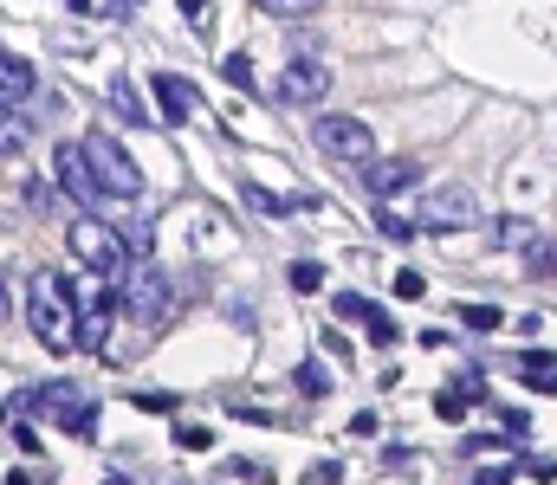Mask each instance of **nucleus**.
I'll return each mask as SVG.
<instances>
[{
  "mask_svg": "<svg viewBox=\"0 0 557 485\" xmlns=\"http://www.w3.org/2000/svg\"><path fill=\"white\" fill-rule=\"evenodd\" d=\"M26 324H33V337L46 343L52 356L72 350V324H78L72 279H59V272H33V285H26Z\"/></svg>",
  "mask_w": 557,
  "mask_h": 485,
  "instance_id": "nucleus-1",
  "label": "nucleus"
},
{
  "mask_svg": "<svg viewBox=\"0 0 557 485\" xmlns=\"http://www.w3.org/2000/svg\"><path fill=\"white\" fill-rule=\"evenodd\" d=\"M65 246H72V259L91 272V279H111L117 285L130 272V240L117 227H104L98 214H78L72 227H65Z\"/></svg>",
  "mask_w": 557,
  "mask_h": 485,
  "instance_id": "nucleus-2",
  "label": "nucleus"
},
{
  "mask_svg": "<svg viewBox=\"0 0 557 485\" xmlns=\"http://www.w3.org/2000/svg\"><path fill=\"white\" fill-rule=\"evenodd\" d=\"M85 169H91V182H98L104 201H137L143 194V169L124 156V143L117 136H104V130H85Z\"/></svg>",
  "mask_w": 557,
  "mask_h": 485,
  "instance_id": "nucleus-3",
  "label": "nucleus"
},
{
  "mask_svg": "<svg viewBox=\"0 0 557 485\" xmlns=\"http://www.w3.org/2000/svg\"><path fill=\"white\" fill-rule=\"evenodd\" d=\"M33 414L59 421V434H72V440H98V401H91L78 382H46V388H33Z\"/></svg>",
  "mask_w": 557,
  "mask_h": 485,
  "instance_id": "nucleus-4",
  "label": "nucleus"
},
{
  "mask_svg": "<svg viewBox=\"0 0 557 485\" xmlns=\"http://www.w3.org/2000/svg\"><path fill=\"white\" fill-rule=\"evenodd\" d=\"M169 298H175V285H169V272L162 266H130L124 279H117V311H130L137 324H162L169 317Z\"/></svg>",
  "mask_w": 557,
  "mask_h": 485,
  "instance_id": "nucleus-5",
  "label": "nucleus"
},
{
  "mask_svg": "<svg viewBox=\"0 0 557 485\" xmlns=\"http://www.w3.org/2000/svg\"><path fill=\"white\" fill-rule=\"evenodd\" d=\"M311 136H318V149L331 162H350V169L376 162V130L363 117H318V123H311Z\"/></svg>",
  "mask_w": 557,
  "mask_h": 485,
  "instance_id": "nucleus-6",
  "label": "nucleus"
},
{
  "mask_svg": "<svg viewBox=\"0 0 557 485\" xmlns=\"http://www.w3.org/2000/svg\"><path fill=\"white\" fill-rule=\"evenodd\" d=\"M415 227L441 233V240H447V233H467V227H480V201H473V188H428Z\"/></svg>",
  "mask_w": 557,
  "mask_h": 485,
  "instance_id": "nucleus-7",
  "label": "nucleus"
},
{
  "mask_svg": "<svg viewBox=\"0 0 557 485\" xmlns=\"http://www.w3.org/2000/svg\"><path fill=\"white\" fill-rule=\"evenodd\" d=\"M279 97L285 104H324L331 97V65L324 59H285V72H279Z\"/></svg>",
  "mask_w": 557,
  "mask_h": 485,
  "instance_id": "nucleus-8",
  "label": "nucleus"
},
{
  "mask_svg": "<svg viewBox=\"0 0 557 485\" xmlns=\"http://www.w3.org/2000/svg\"><path fill=\"white\" fill-rule=\"evenodd\" d=\"M331 311H337V317H350V324H363V330H370V343H376V350H389V343L402 337V330H396V317H389L383 304H370V298H363V291H337V298H331Z\"/></svg>",
  "mask_w": 557,
  "mask_h": 485,
  "instance_id": "nucleus-9",
  "label": "nucleus"
},
{
  "mask_svg": "<svg viewBox=\"0 0 557 485\" xmlns=\"http://www.w3.org/2000/svg\"><path fill=\"white\" fill-rule=\"evenodd\" d=\"M52 169H59V188L72 194V201L85 207V214H91V207L104 201V194H98V182H91V169H85V149H78V143H59V156H52Z\"/></svg>",
  "mask_w": 557,
  "mask_h": 485,
  "instance_id": "nucleus-10",
  "label": "nucleus"
},
{
  "mask_svg": "<svg viewBox=\"0 0 557 485\" xmlns=\"http://www.w3.org/2000/svg\"><path fill=\"white\" fill-rule=\"evenodd\" d=\"M415 162L409 156H376V162H363V188L376 194V201H389V194H402V188H415Z\"/></svg>",
  "mask_w": 557,
  "mask_h": 485,
  "instance_id": "nucleus-11",
  "label": "nucleus"
},
{
  "mask_svg": "<svg viewBox=\"0 0 557 485\" xmlns=\"http://www.w3.org/2000/svg\"><path fill=\"white\" fill-rule=\"evenodd\" d=\"M149 91H156V104H162V123H188V117L201 110L195 85H188V78H175V72H156V78H149Z\"/></svg>",
  "mask_w": 557,
  "mask_h": 485,
  "instance_id": "nucleus-12",
  "label": "nucleus"
},
{
  "mask_svg": "<svg viewBox=\"0 0 557 485\" xmlns=\"http://www.w3.org/2000/svg\"><path fill=\"white\" fill-rule=\"evenodd\" d=\"M33 65L26 59H13V52H0V110H20V104H33Z\"/></svg>",
  "mask_w": 557,
  "mask_h": 485,
  "instance_id": "nucleus-13",
  "label": "nucleus"
},
{
  "mask_svg": "<svg viewBox=\"0 0 557 485\" xmlns=\"http://www.w3.org/2000/svg\"><path fill=\"white\" fill-rule=\"evenodd\" d=\"M480 401H486V382H480V376H460L454 388H441V395H434V414H441V421H460V414L480 408Z\"/></svg>",
  "mask_w": 557,
  "mask_h": 485,
  "instance_id": "nucleus-14",
  "label": "nucleus"
},
{
  "mask_svg": "<svg viewBox=\"0 0 557 485\" xmlns=\"http://www.w3.org/2000/svg\"><path fill=\"white\" fill-rule=\"evenodd\" d=\"M525 376V388L532 395H557V356L551 350H519V363H512Z\"/></svg>",
  "mask_w": 557,
  "mask_h": 485,
  "instance_id": "nucleus-15",
  "label": "nucleus"
},
{
  "mask_svg": "<svg viewBox=\"0 0 557 485\" xmlns=\"http://www.w3.org/2000/svg\"><path fill=\"white\" fill-rule=\"evenodd\" d=\"M525 279H557V233H532V246H525Z\"/></svg>",
  "mask_w": 557,
  "mask_h": 485,
  "instance_id": "nucleus-16",
  "label": "nucleus"
},
{
  "mask_svg": "<svg viewBox=\"0 0 557 485\" xmlns=\"http://www.w3.org/2000/svg\"><path fill=\"white\" fill-rule=\"evenodd\" d=\"M292 388H298L305 401H324V395H331V369H324L318 356H305V363L292 369Z\"/></svg>",
  "mask_w": 557,
  "mask_h": 485,
  "instance_id": "nucleus-17",
  "label": "nucleus"
},
{
  "mask_svg": "<svg viewBox=\"0 0 557 485\" xmlns=\"http://www.w3.org/2000/svg\"><path fill=\"white\" fill-rule=\"evenodd\" d=\"M26 143H33V123L20 110H0V156H20Z\"/></svg>",
  "mask_w": 557,
  "mask_h": 485,
  "instance_id": "nucleus-18",
  "label": "nucleus"
},
{
  "mask_svg": "<svg viewBox=\"0 0 557 485\" xmlns=\"http://www.w3.org/2000/svg\"><path fill=\"white\" fill-rule=\"evenodd\" d=\"M111 110H117V117H130V123H149V110H143V97H137L130 78H111Z\"/></svg>",
  "mask_w": 557,
  "mask_h": 485,
  "instance_id": "nucleus-19",
  "label": "nucleus"
},
{
  "mask_svg": "<svg viewBox=\"0 0 557 485\" xmlns=\"http://www.w3.org/2000/svg\"><path fill=\"white\" fill-rule=\"evenodd\" d=\"M486 240H493V246H506V253H512V246H532V220H525V214H506L493 233H486Z\"/></svg>",
  "mask_w": 557,
  "mask_h": 485,
  "instance_id": "nucleus-20",
  "label": "nucleus"
},
{
  "mask_svg": "<svg viewBox=\"0 0 557 485\" xmlns=\"http://www.w3.org/2000/svg\"><path fill=\"white\" fill-rule=\"evenodd\" d=\"M285 279H292L298 298H311V291H324V266H318V259H292V266H285Z\"/></svg>",
  "mask_w": 557,
  "mask_h": 485,
  "instance_id": "nucleus-21",
  "label": "nucleus"
},
{
  "mask_svg": "<svg viewBox=\"0 0 557 485\" xmlns=\"http://www.w3.org/2000/svg\"><path fill=\"white\" fill-rule=\"evenodd\" d=\"M454 324H467V330H499V304H460Z\"/></svg>",
  "mask_w": 557,
  "mask_h": 485,
  "instance_id": "nucleus-22",
  "label": "nucleus"
},
{
  "mask_svg": "<svg viewBox=\"0 0 557 485\" xmlns=\"http://www.w3.org/2000/svg\"><path fill=\"white\" fill-rule=\"evenodd\" d=\"M221 78H227L234 91H253V59H247V52H227V59H221Z\"/></svg>",
  "mask_w": 557,
  "mask_h": 485,
  "instance_id": "nucleus-23",
  "label": "nucleus"
},
{
  "mask_svg": "<svg viewBox=\"0 0 557 485\" xmlns=\"http://www.w3.org/2000/svg\"><path fill=\"white\" fill-rule=\"evenodd\" d=\"M175 447H182V453H208V447H214V434H208L201 421H182V427H175Z\"/></svg>",
  "mask_w": 557,
  "mask_h": 485,
  "instance_id": "nucleus-24",
  "label": "nucleus"
},
{
  "mask_svg": "<svg viewBox=\"0 0 557 485\" xmlns=\"http://www.w3.org/2000/svg\"><path fill=\"white\" fill-rule=\"evenodd\" d=\"M324 0H260V13H273V20H298V13H318Z\"/></svg>",
  "mask_w": 557,
  "mask_h": 485,
  "instance_id": "nucleus-25",
  "label": "nucleus"
},
{
  "mask_svg": "<svg viewBox=\"0 0 557 485\" xmlns=\"http://www.w3.org/2000/svg\"><path fill=\"white\" fill-rule=\"evenodd\" d=\"M240 194H247V207H253V214H285V201H279V194H266L260 182H247Z\"/></svg>",
  "mask_w": 557,
  "mask_h": 485,
  "instance_id": "nucleus-26",
  "label": "nucleus"
},
{
  "mask_svg": "<svg viewBox=\"0 0 557 485\" xmlns=\"http://www.w3.org/2000/svg\"><path fill=\"white\" fill-rule=\"evenodd\" d=\"M376 233H383V240H415V220H402V214H383V220H376Z\"/></svg>",
  "mask_w": 557,
  "mask_h": 485,
  "instance_id": "nucleus-27",
  "label": "nucleus"
},
{
  "mask_svg": "<svg viewBox=\"0 0 557 485\" xmlns=\"http://www.w3.org/2000/svg\"><path fill=\"white\" fill-rule=\"evenodd\" d=\"M227 473H234V479H247V485H266V479H273V466H260V460H234Z\"/></svg>",
  "mask_w": 557,
  "mask_h": 485,
  "instance_id": "nucleus-28",
  "label": "nucleus"
},
{
  "mask_svg": "<svg viewBox=\"0 0 557 485\" xmlns=\"http://www.w3.org/2000/svg\"><path fill=\"white\" fill-rule=\"evenodd\" d=\"M421 291H428V279H421V272H409V266H402V272H396V298H421Z\"/></svg>",
  "mask_w": 557,
  "mask_h": 485,
  "instance_id": "nucleus-29",
  "label": "nucleus"
},
{
  "mask_svg": "<svg viewBox=\"0 0 557 485\" xmlns=\"http://www.w3.org/2000/svg\"><path fill=\"white\" fill-rule=\"evenodd\" d=\"M525 473H532V479H557V453H532V460H525Z\"/></svg>",
  "mask_w": 557,
  "mask_h": 485,
  "instance_id": "nucleus-30",
  "label": "nucleus"
},
{
  "mask_svg": "<svg viewBox=\"0 0 557 485\" xmlns=\"http://www.w3.org/2000/svg\"><path fill=\"white\" fill-rule=\"evenodd\" d=\"M499 421H506V440H525V427H532V421H525V408H506Z\"/></svg>",
  "mask_w": 557,
  "mask_h": 485,
  "instance_id": "nucleus-31",
  "label": "nucleus"
},
{
  "mask_svg": "<svg viewBox=\"0 0 557 485\" xmlns=\"http://www.w3.org/2000/svg\"><path fill=\"white\" fill-rule=\"evenodd\" d=\"M337 479H344V466H337V460H318V466H311V485H337Z\"/></svg>",
  "mask_w": 557,
  "mask_h": 485,
  "instance_id": "nucleus-32",
  "label": "nucleus"
},
{
  "mask_svg": "<svg viewBox=\"0 0 557 485\" xmlns=\"http://www.w3.org/2000/svg\"><path fill=\"white\" fill-rule=\"evenodd\" d=\"M130 401H137V408H149V414H169V408H175L169 395H130Z\"/></svg>",
  "mask_w": 557,
  "mask_h": 485,
  "instance_id": "nucleus-33",
  "label": "nucleus"
},
{
  "mask_svg": "<svg viewBox=\"0 0 557 485\" xmlns=\"http://www.w3.org/2000/svg\"><path fill=\"white\" fill-rule=\"evenodd\" d=\"M182 13H188L195 26H208V0H182Z\"/></svg>",
  "mask_w": 557,
  "mask_h": 485,
  "instance_id": "nucleus-34",
  "label": "nucleus"
},
{
  "mask_svg": "<svg viewBox=\"0 0 557 485\" xmlns=\"http://www.w3.org/2000/svg\"><path fill=\"white\" fill-rule=\"evenodd\" d=\"M473 485H512V473H506V466H493V473H480Z\"/></svg>",
  "mask_w": 557,
  "mask_h": 485,
  "instance_id": "nucleus-35",
  "label": "nucleus"
},
{
  "mask_svg": "<svg viewBox=\"0 0 557 485\" xmlns=\"http://www.w3.org/2000/svg\"><path fill=\"white\" fill-rule=\"evenodd\" d=\"M143 0H111V20H124V13H137Z\"/></svg>",
  "mask_w": 557,
  "mask_h": 485,
  "instance_id": "nucleus-36",
  "label": "nucleus"
},
{
  "mask_svg": "<svg viewBox=\"0 0 557 485\" xmlns=\"http://www.w3.org/2000/svg\"><path fill=\"white\" fill-rule=\"evenodd\" d=\"M7 485H39V479L26 473V466H13V473H7Z\"/></svg>",
  "mask_w": 557,
  "mask_h": 485,
  "instance_id": "nucleus-37",
  "label": "nucleus"
},
{
  "mask_svg": "<svg viewBox=\"0 0 557 485\" xmlns=\"http://www.w3.org/2000/svg\"><path fill=\"white\" fill-rule=\"evenodd\" d=\"M72 13H85V20H91V13H98V0H72Z\"/></svg>",
  "mask_w": 557,
  "mask_h": 485,
  "instance_id": "nucleus-38",
  "label": "nucleus"
},
{
  "mask_svg": "<svg viewBox=\"0 0 557 485\" xmlns=\"http://www.w3.org/2000/svg\"><path fill=\"white\" fill-rule=\"evenodd\" d=\"M0 317H7V291H0Z\"/></svg>",
  "mask_w": 557,
  "mask_h": 485,
  "instance_id": "nucleus-39",
  "label": "nucleus"
},
{
  "mask_svg": "<svg viewBox=\"0 0 557 485\" xmlns=\"http://www.w3.org/2000/svg\"><path fill=\"white\" fill-rule=\"evenodd\" d=\"M104 485H130V479H104Z\"/></svg>",
  "mask_w": 557,
  "mask_h": 485,
  "instance_id": "nucleus-40",
  "label": "nucleus"
}]
</instances>
